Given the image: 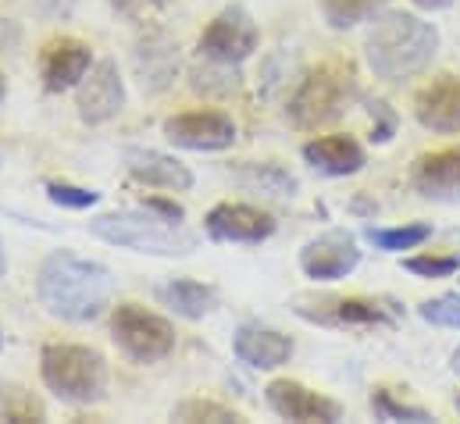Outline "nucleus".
Wrapping results in <instances>:
<instances>
[{"label":"nucleus","instance_id":"1","mask_svg":"<svg viewBox=\"0 0 460 424\" xmlns=\"http://www.w3.org/2000/svg\"><path fill=\"white\" fill-rule=\"evenodd\" d=\"M36 296L50 318L86 324L111 307L115 275L97 261H83V257L61 250L43 261L40 278H36Z\"/></svg>","mask_w":460,"mask_h":424},{"label":"nucleus","instance_id":"2","mask_svg":"<svg viewBox=\"0 0 460 424\" xmlns=\"http://www.w3.org/2000/svg\"><path fill=\"white\" fill-rule=\"evenodd\" d=\"M439 50V29L418 14L389 11L371 22L364 36V57L371 72L385 83H403L421 75Z\"/></svg>","mask_w":460,"mask_h":424},{"label":"nucleus","instance_id":"3","mask_svg":"<svg viewBox=\"0 0 460 424\" xmlns=\"http://www.w3.org/2000/svg\"><path fill=\"white\" fill-rule=\"evenodd\" d=\"M90 232L104 243H115L136 253H154V257H190L197 250V235L164 214L139 208V211H111L90 221Z\"/></svg>","mask_w":460,"mask_h":424},{"label":"nucleus","instance_id":"4","mask_svg":"<svg viewBox=\"0 0 460 424\" xmlns=\"http://www.w3.org/2000/svg\"><path fill=\"white\" fill-rule=\"evenodd\" d=\"M40 375L50 393H58L65 403L90 407L108 396V360L75 342H50L40 353Z\"/></svg>","mask_w":460,"mask_h":424},{"label":"nucleus","instance_id":"5","mask_svg":"<svg viewBox=\"0 0 460 424\" xmlns=\"http://www.w3.org/2000/svg\"><path fill=\"white\" fill-rule=\"evenodd\" d=\"M357 101V75L343 61H325L311 68L300 83V90L289 101V121L304 132L325 128L340 121L349 104Z\"/></svg>","mask_w":460,"mask_h":424},{"label":"nucleus","instance_id":"6","mask_svg":"<svg viewBox=\"0 0 460 424\" xmlns=\"http://www.w3.org/2000/svg\"><path fill=\"white\" fill-rule=\"evenodd\" d=\"M111 339L118 349L139 364H157L175 349V328L161 314L139 307V304H121L111 314Z\"/></svg>","mask_w":460,"mask_h":424},{"label":"nucleus","instance_id":"7","mask_svg":"<svg viewBox=\"0 0 460 424\" xmlns=\"http://www.w3.org/2000/svg\"><path fill=\"white\" fill-rule=\"evenodd\" d=\"M261 43V29L257 22L243 11V7H226L200 36V57L204 61H218V65H243Z\"/></svg>","mask_w":460,"mask_h":424},{"label":"nucleus","instance_id":"8","mask_svg":"<svg viewBox=\"0 0 460 424\" xmlns=\"http://www.w3.org/2000/svg\"><path fill=\"white\" fill-rule=\"evenodd\" d=\"M296 314L314 324H329V328H378V324H393V311L378 300L367 296H318L307 300L300 296Z\"/></svg>","mask_w":460,"mask_h":424},{"label":"nucleus","instance_id":"9","mask_svg":"<svg viewBox=\"0 0 460 424\" xmlns=\"http://www.w3.org/2000/svg\"><path fill=\"white\" fill-rule=\"evenodd\" d=\"M164 139L182 150H229L235 143V121L222 110H182L164 121Z\"/></svg>","mask_w":460,"mask_h":424},{"label":"nucleus","instance_id":"10","mask_svg":"<svg viewBox=\"0 0 460 424\" xmlns=\"http://www.w3.org/2000/svg\"><path fill=\"white\" fill-rule=\"evenodd\" d=\"M268 396V407L282 418V421H296V424H336L343 418V407L300 382H289V378H279L264 389Z\"/></svg>","mask_w":460,"mask_h":424},{"label":"nucleus","instance_id":"11","mask_svg":"<svg viewBox=\"0 0 460 424\" xmlns=\"http://www.w3.org/2000/svg\"><path fill=\"white\" fill-rule=\"evenodd\" d=\"M75 107H79V118L86 125H104L115 114H121V107H125V83H121V72H118L115 61H97L83 75L79 93H75Z\"/></svg>","mask_w":460,"mask_h":424},{"label":"nucleus","instance_id":"12","mask_svg":"<svg viewBox=\"0 0 460 424\" xmlns=\"http://www.w3.org/2000/svg\"><path fill=\"white\" fill-rule=\"evenodd\" d=\"M357 264H360V246L349 232H325L300 250L304 275L318 282H340Z\"/></svg>","mask_w":460,"mask_h":424},{"label":"nucleus","instance_id":"13","mask_svg":"<svg viewBox=\"0 0 460 424\" xmlns=\"http://www.w3.org/2000/svg\"><path fill=\"white\" fill-rule=\"evenodd\" d=\"M90 68H93V50H90V43H83L75 36H58L40 54V75H43L47 93H65V90L79 86Z\"/></svg>","mask_w":460,"mask_h":424},{"label":"nucleus","instance_id":"14","mask_svg":"<svg viewBox=\"0 0 460 424\" xmlns=\"http://www.w3.org/2000/svg\"><path fill=\"white\" fill-rule=\"evenodd\" d=\"M411 186L418 197L436 204H457L460 200V146H447L436 154H425L411 168Z\"/></svg>","mask_w":460,"mask_h":424},{"label":"nucleus","instance_id":"15","mask_svg":"<svg viewBox=\"0 0 460 424\" xmlns=\"http://www.w3.org/2000/svg\"><path fill=\"white\" fill-rule=\"evenodd\" d=\"M204 228L218 243H261L275 232V217L250 204H218L208 214Z\"/></svg>","mask_w":460,"mask_h":424},{"label":"nucleus","instance_id":"16","mask_svg":"<svg viewBox=\"0 0 460 424\" xmlns=\"http://www.w3.org/2000/svg\"><path fill=\"white\" fill-rule=\"evenodd\" d=\"M414 118L429 132H460V75H439L414 97Z\"/></svg>","mask_w":460,"mask_h":424},{"label":"nucleus","instance_id":"17","mask_svg":"<svg viewBox=\"0 0 460 424\" xmlns=\"http://www.w3.org/2000/svg\"><path fill=\"white\" fill-rule=\"evenodd\" d=\"M232 346H235V357L257 371H275L293 357V339L264 324H243Z\"/></svg>","mask_w":460,"mask_h":424},{"label":"nucleus","instance_id":"18","mask_svg":"<svg viewBox=\"0 0 460 424\" xmlns=\"http://www.w3.org/2000/svg\"><path fill=\"white\" fill-rule=\"evenodd\" d=\"M304 161L329 179H343V175H357L367 157L353 136H322L304 143Z\"/></svg>","mask_w":460,"mask_h":424},{"label":"nucleus","instance_id":"19","mask_svg":"<svg viewBox=\"0 0 460 424\" xmlns=\"http://www.w3.org/2000/svg\"><path fill=\"white\" fill-rule=\"evenodd\" d=\"M125 164H128V175L136 182H143V186L172 190V193L193 190V172L186 164H179L175 157H168V154H157V150H128L125 154Z\"/></svg>","mask_w":460,"mask_h":424},{"label":"nucleus","instance_id":"20","mask_svg":"<svg viewBox=\"0 0 460 424\" xmlns=\"http://www.w3.org/2000/svg\"><path fill=\"white\" fill-rule=\"evenodd\" d=\"M136 72H139L143 86L164 90L175 79V72H179V47H175V40L168 32H161V29H150L139 40V47H136Z\"/></svg>","mask_w":460,"mask_h":424},{"label":"nucleus","instance_id":"21","mask_svg":"<svg viewBox=\"0 0 460 424\" xmlns=\"http://www.w3.org/2000/svg\"><path fill=\"white\" fill-rule=\"evenodd\" d=\"M157 300L168 311H175L179 318L200 321L204 314H211L218 307V289L204 286V282H193V278H175V282L157 289Z\"/></svg>","mask_w":460,"mask_h":424},{"label":"nucleus","instance_id":"22","mask_svg":"<svg viewBox=\"0 0 460 424\" xmlns=\"http://www.w3.org/2000/svg\"><path fill=\"white\" fill-rule=\"evenodd\" d=\"M0 414H4V421H18V424L43 421L47 418L43 403L29 389H22L14 382H0Z\"/></svg>","mask_w":460,"mask_h":424},{"label":"nucleus","instance_id":"23","mask_svg":"<svg viewBox=\"0 0 460 424\" xmlns=\"http://www.w3.org/2000/svg\"><path fill=\"white\" fill-rule=\"evenodd\" d=\"M367 239L385 250V253H400V250H414L425 239H432V225H400V228H367Z\"/></svg>","mask_w":460,"mask_h":424},{"label":"nucleus","instance_id":"24","mask_svg":"<svg viewBox=\"0 0 460 424\" xmlns=\"http://www.w3.org/2000/svg\"><path fill=\"white\" fill-rule=\"evenodd\" d=\"M389 0H322V11H325V22L332 29H349L357 22H367Z\"/></svg>","mask_w":460,"mask_h":424},{"label":"nucleus","instance_id":"25","mask_svg":"<svg viewBox=\"0 0 460 424\" xmlns=\"http://www.w3.org/2000/svg\"><path fill=\"white\" fill-rule=\"evenodd\" d=\"M243 182L250 190H264L271 197H293V190H296V179L286 175L279 164H250L243 172Z\"/></svg>","mask_w":460,"mask_h":424},{"label":"nucleus","instance_id":"26","mask_svg":"<svg viewBox=\"0 0 460 424\" xmlns=\"http://www.w3.org/2000/svg\"><path fill=\"white\" fill-rule=\"evenodd\" d=\"M172 421H186V424H197V421H211V424H235L243 421L235 411L222 407V403H211V400H186L172 411Z\"/></svg>","mask_w":460,"mask_h":424},{"label":"nucleus","instance_id":"27","mask_svg":"<svg viewBox=\"0 0 460 424\" xmlns=\"http://www.w3.org/2000/svg\"><path fill=\"white\" fill-rule=\"evenodd\" d=\"M371 414H375L378 421H411V424L436 421L429 411H421V407H407V403L393 400V393H385V389H378V393L371 396Z\"/></svg>","mask_w":460,"mask_h":424},{"label":"nucleus","instance_id":"28","mask_svg":"<svg viewBox=\"0 0 460 424\" xmlns=\"http://www.w3.org/2000/svg\"><path fill=\"white\" fill-rule=\"evenodd\" d=\"M418 314L439 328H460V293H443L436 300H425L418 307Z\"/></svg>","mask_w":460,"mask_h":424},{"label":"nucleus","instance_id":"29","mask_svg":"<svg viewBox=\"0 0 460 424\" xmlns=\"http://www.w3.org/2000/svg\"><path fill=\"white\" fill-rule=\"evenodd\" d=\"M403 268L418 278H447L460 271V257H436V253H418V257H407Z\"/></svg>","mask_w":460,"mask_h":424},{"label":"nucleus","instance_id":"30","mask_svg":"<svg viewBox=\"0 0 460 424\" xmlns=\"http://www.w3.org/2000/svg\"><path fill=\"white\" fill-rule=\"evenodd\" d=\"M47 197L58 204V208H72V211H86L101 200L97 190H83V186H68V182H50L47 186Z\"/></svg>","mask_w":460,"mask_h":424},{"label":"nucleus","instance_id":"31","mask_svg":"<svg viewBox=\"0 0 460 424\" xmlns=\"http://www.w3.org/2000/svg\"><path fill=\"white\" fill-rule=\"evenodd\" d=\"M157 4H161V0H111V7H115L118 14H125V18H132V22H146Z\"/></svg>","mask_w":460,"mask_h":424},{"label":"nucleus","instance_id":"32","mask_svg":"<svg viewBox=\"0 0 460 424\" xmlns=\"http://www.w3.org/2000/svg\"><path fill=\"white\" fill-rule=\"evenodd\" d=\"M143 208H150V211H157V214H164V217H175V221H182L186 217V211L175 204V200H161V197H150Z\"/></svg>","mask_w":460,"mask_h":424},{"label":"nucleus","instance_id":"33","mask_svg":"<svg viewBox=\"0 0 460 424\" xmlns=\"http://www.w3.org/2000/svg\"><path fill=\"white\" fill-rule=\"evenodd\" d=\"M418 7H425V11H443V7H450L454 0H414Z\"/></svg>","mask_w":460,"mask_h":424},{"label":"nucleus","instance_id":"34","mask_svg":"<svg viewBox=\"0 0 460 424\" xmlns=\"http://www.w3.org/2000/svg\"><path fill=\"white\" fill-rule=\"evenodd\" d=\"M450 367H454V375L460 378V349L454 353V357H450Z\"/></svg>","mask_w":460,"mask_h":424},{"label":"nucleus","instance_id":"35","mask_svg":"<svg viewBox=\"0 0 460 424\" xmlns=\"http://www.w3.org/2000/svg\"><path fill=\"white\" fill-rule=\"evenodd\" d=\"M4 268H7V261H4V246H0V275H4Z\"/></svg>","mask_w":460,"mask_h":424},{"label":"nucleus","instance_id":"36","mask_svg":"<svg viewBox=\"0 0 460 424\" xmlns=\"http://www.w3.org/2000/svg\"><path fill=\"white\" fill-rule=\"evenodd\" d=\"M4 93H7V86H4V75H0V101H4Z\"/></svg>","mask_w":460,"mask_h":424},{"label":"nucleus","instance_id":"37","mask_svg":"<svg viewBox=\"0 0 460 424\" xmlns=\"http://www.w3.org/2000/svg\"><path fill=\"white\" fill-rule=\"evenodd\" d=\"M457 411H460V400H457Z\"/></svg>","mask_w":460,"mask_h":424},{"label":"nucleus","instance_id":"38","mask_svg":"<svg viewBox=\"0 0 460 424\" xmlns=\"http://www.w3.org/2000/svg\"><path fill=\"white\" fill-rule=\"evenodd\" d=\"M0 342H4V335H0Z\"/></svg>","mask_w":460,"mask_h":424}]
</instances>
